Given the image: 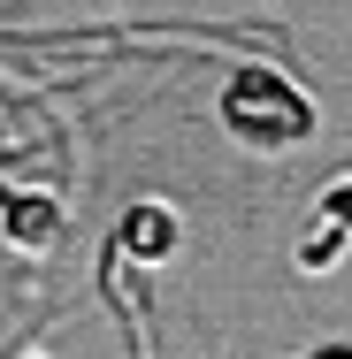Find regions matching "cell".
<instances>
[{
    "label": "cell",
    "mask_w": 352,
    "mask_h": 359,
    "mask_svg": "<svg viewBox=\"0 0 352 359\" xmlns=\"http://www.w3.org/2000/svg\"><path fill=\"white\" fill-rule=\"evenodd\" d=\"M107 252H115V260H169V252H176V215H169L161 199L123 207L115 237H107Z\"/></svg>",
    "instance_id": "obj_3"
},
{
    "label": "cell",
    "mask_w": 352,
    "mask_h": 359,
    "mask_svg": "<svg viewBox=\"0 0 352 359\" xmlns=\"http://www.w3.org/2000/svg\"><path fill=\"white\" fill-rule=\"evenodd\" d=\"M352 245V176H337L322 199H314V215L299 229V245H291V260L306 268V276H322V268H337Z\"/></svg>",
    "instance_id": "obj_2"
},
{
    "label": "cell",
    "mask_w": 352,
    "mask_h": 359,
    "mask_svg": "<svg viewBox=\"0 0 352 359\" xmlns=\"http://www.w3.org/2000/svg\"><path fill=\"white\" fill-rule=\"evenodd\" d=\"M0 229H8L23 252H54V237H62V199H54V191H8V184H0Z\"/></svg>",
    "instance_id": "obj_4"
},
{
    "label": "cell",
    "mask_w": 352,
    "mask_h": 359,
    "mask_svg": "<svg viewBox=\"0 0 352 359\" xmlns=\"http://www.w3.org/2000/svg\"><path fill=\"white\" fill-rule=\"evenodd\" d=\"M314 123H322L314 100H306L283 69H268V62H237L230 84H222V130L245 145V153H261V161L306 145V138H314Z\"/></svg>",
    "instance_id": "obj_1"
}]
</instances>
